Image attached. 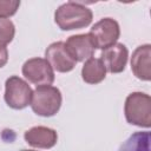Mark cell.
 I'll return each instance as SVG.
<instances>
[{
  "label": "cell",
  "mask_w": 151,
  "mask_h": 151,
  "mask_svg": "<svg viewBox=\"0 0 151 151\" xmlns=\"http://www.w3.org/2000/svg\"><path fill=\"white\" fill-rule=\"evenodd\" d=\"M22 76L37 86L51 85L54 81V71L44 58H31L22 65Z\"/></svg>",
  "instance_id": "obj_6"
},
{
  "label": "cell",
  "mask_w": 151,
  "mask_h": 151,
  "mask_svg": "<svg viewBox=\"0 0 151 151\" xmlns=\"http://www.w3.org/2000/svg\"><path fill=\"white\" fill-rule=\"evenodd\" d=\"M126 122L149 129L151 126V98L143 92H132L126 97L124 105Z\"/></svg>",
  "instance_id": "obj_2"
},
{
  "label": "cell",
  "mask_w": 151,
  "mask_h": 151,
  "mask_svg": "<svg viewBox=\"0 0 151 151\" xmlns=\"http://www.w3.org/2000/svg\"><path fill=\"white\" fill-rule=\"evenodd\" d=\"M96 48L105 50L117 42L120 35L119 24L112 18H104L97 21L88 32Z\"/></svg>",
  "instance_id": "obj_5"
},
{
  "label": "cell",
  "mask_w": 151,
  "mask_h": 151,
  "mask_svg": "<svg viewBox=\"0 0 151 151\" xmlns=\"http://www.w3.org/2000/svg\"><path fill=\"white\" fill-rule=\"evenodd\" d=\"M65 47L68 54L71 55V58L76 63L86 61L87 59L92 58L96 50L88 33L71 35L65 41Z\"/></svg>",
  "instance_id": "obj_8"
},
{
  "label": "cell",
  "mask_w": 151,
  "mask_h": 151,
  "mask_svg": "<svg viewBox=\"0 0 151 151\" xmlns=\"http://www.w3.org/2000/svg\"><path fill=\"white\" fill-rule=\"evenodd\" d=\"M150 57H151V46L149 44L138 46L132 53L131 70L133 74L140 80L149 81L151 79Z\"/></svg>",
  "instance_id": "obj_11"
},
{
  "label": "cell",
  "mask_w": 151,
  "mask_h": 151,
  "mask_svg": "<svg viewBox=\"0 0 151 151\" xmlns=\"http://www.w3.org/2000/svg\"><path fill=\"white\" fill-rule=\"evenodd\" d=\"M127 57L129 51L126 46L122 42H116L114 45L101 51L100 60L103 61L106 71L111 73H120L125 70Z\"/></svg>",
  "instance_id": "obj_9"
},
{
  "label": "cell",
  "mask_w": 151,
  "mask_h": 151,
  "mask_svg": "<svg viewBox=\"0 0 151 151\" xmlns=\"http://www.w3.org/2000/svg\"><path fill=\"white\" fill-rule=\"evenodd\" d=\"M117 151H150V132L132 133Z\"/></svg>",
  "instance_id": "obj_13"
},
{
  "label": "cell",
  "mask_w": 151,
  "mask_h": 151,
  "mask_svg": "<svg viewBox=\"0 0 151 151\" xmlns=\"http://www.w3.org/2000/svg\"><path fill=\"white\" fill-rule=\"evenodd\" d=\"M61 92L58 87L52 85L37 86L31 99V107L33 112L41 117L54 116L61 106Z\"/></svg>",
  "instance_id": "obj_3"
},
{
  "label": "cell",
  "mask_w": 151,
  "mask_h": 151,
  "mask_svg": "<svg viewBox=\"0 0 151 151\" xmlns=\"http://www.w3.org/2000/svg\"><path fill=\"white\" fill-rule=\"evenodd\" d=\"M26 143L38 149H51L58 142L57 131L47 126H34L24 133Z\"/></svg>",
  "instance_id": "obj_10"
},
{
  "label": "cell",
  "mask_w": 151,
  "mask_h": 151,
  "mask_svg": "<svg viewBox=\"0 0 151 151\" xmlns=\"http://www.w3.org/2000/svg\"><path fill=\"white\" fill-rule=\"evenodd\" d=\"M33 91L27 81L18 76L7 78L5 83V101L14 110H22L31 104Z\"/></svg>",
  "instance_id": "obj_4"
},
{
  "label": "cell",
  "mask_w": 151,
  "mask_h": 151,
  "mask_svg": "<svg viewBox=\"0 0 151 151\" xmlns=\"http://www.w3.org/2000/svg\"><path fill=\"white\" fill-rule=\"evenodd\" d=\"M20 6V1L17 0H0V18L8 19L14 15Z\"/></svg>",
  "instance_id": "obj_15"
},
{
  "label": "cell",
  "mask_w": 151,
  "mask_h": 151,
  "mask_svg": "<svg viewBox=\"0 0 151 151\" xmlns=\"http://www.w3.org/2000/svg\"><path fill=\"white\" fill-rule=\"evenodd\" d=\"M8 61V51L7 47H0V68L4 67Z\"/></svg>",
  "instance_id": "obj_16"
},
{
  "label": "cell",
  "mask_w": 151,
  "mask_h": 151,
  "mask_svg": "<svg viewBox=\"0 0 151 151\" xmlns=\"http://www.w3.org/2000/svg\"><path fill=\"white\" fill-rule=\"evenodd\" d=\"M106 77V68L100 58H90L84 63L81 78L85 83L96 85L101 83Z\"/></svg>",
  "instance_id": "obj_12"
},
{
  "label": "cell",
  "mask_w": 151,
  "mask_h": 151,
  "mask_svg": "<svg viewBox=\"0 0 151 151\" xmlns=\"http://www.w3.org/2000/svg\"><path fill=\"white\" fill-rule=\"evenodd\" d=\"M45 57H46L45 59L48 61L53 71H57L60 73H66L72 71L77 64L66 51L64 41L52 42L46 48Z\"/></svg>",
  "instance_id": "obj_7"
},
{
  "label": "cell",
  "mask_w": 151,
  "mask_h": 151,
  "mask_svg": "<svg viewBox=\"0 0 151 151\" xmlns=\"http://www.w3.org/2000/svg\"><path fill=\"white\" fill-rule=\"evenodd\" d=\"M21 151H34V150H21Z\"/></svg>",
  "instance_id": "obj_17"
},
{
  "label": "cell",
  "mask_w": 151,
  "mask_h": 151,
  "mask_svg": "<svg viewBox=\"0 0 151 151\" xmlns=\"http://www.w3.org/2000/svg\"><path fill=\"white\" fill-rule=\"evenodd\" d=\"M15 27L9 19L0 18V47H6L14 38Z\"/></svg>",
  "instance_id": "obj_14"
},
{
  "label": "cell",
  "mask_w": 151,
  "mask_h": 151,
  "mask_svg": "<svg viewBox=\"0 0 151 151\" xmlns=\"http://www.w3.org/2000/svg\"><path fill=\"white\" fill-rule=\"evenodd\" d=\"M93 19L92 11L79 2L68 1L58 7L54 21L63 31H72L87 27Z\"/></svg>",
  "instance_id": "obj_1"
}]
</instances>
